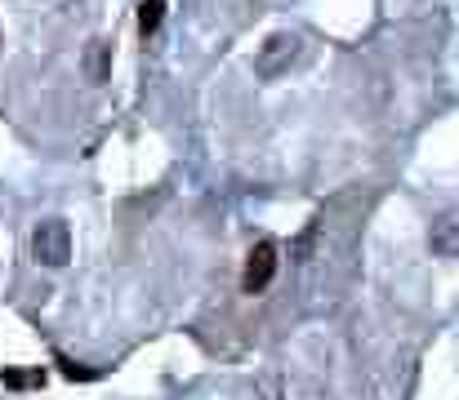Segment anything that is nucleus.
I'll return each mask as SVG.
<instances>
[{
    "label": "nucleus",
    "mask_w": 459,
    "mask_h": 400,
    "mask_svg": "<svg viewBox=\"0 0 459 400\" xmlns=\"http://www.w3.org/2000/svg\"><path fill=\"white\" fill-rule=\"evenodd\" d=\"M31 254H36V263H45V267L67 263V259H72V232H67V223H63V218L40 223L36 236H31Z\"/></svg>",
    "instance_id": "nucleus-1"
},
{
    "label": "nucleus",
    "mask_w": 459,
    "mask_h": 400,
    "mask_svg": "<svg viewBox=\"0 0 459 400\" xmlns=\"http://www.w3.org/2000/svg\"><path fill=\"white\" fill-rule=\"evenodd\" d=\"M277 276V245L273 241H259L250 254H246V267H241V294H264Z\"/></svg>",
    "instance_id": "nucleus-2"
},
{
    "label": "nucleus",
    "mask_w": 459,
    "mask_h": 400,
    "mask_svg": "<svg viewBox=\"0 0 459 400\" xmlns=\"http://www.w3.org/2000/svg\"><path fill=\"white\" fill-rule=\"evenodd\" d=\"M295 54H299V36H273L264 45V54H259V72L264 76H281L295 63Z\"/></svg>",
    "instance_id": "nucleus-3"
},
{
    "label": "nucleus",
    "mask_w": 459,
    "mask_h": 400,
    "mask_svg": "<svg viewBox=\"0 0 459 400\" xmlns=\"http://www.w3.org/2000/svg\"><path fill=\"white\" fill-rule=\"evenodd\" d=\"M429 245H433V254H442V259H459V214H446V218L433 223Z\"/></svg>",
    "instance_id": "nucleus-4"
},
{
    "label": "nucleus",
    "mask_w": 459,
    "mask_h": 400,
    "mask_svg": "<svg viewBox=\"0 0 459 400\" xmlns=\"http://www.w3.org/2000/svg\"><path fill=\"white\" fill-rule=\"evenodd\" d=\"M160 18H165V0H143V9H139V31L152 36L156 27H160Z\"/></svg>",
    "instance_id": "nucleus-5"
},
{
    "label": "nucleus",
    "mask_w": 459,
    "mask_h": 400,
    "mask_svg": "<svg viewBox=\"0 0 459 400\" xmlns=\"http://www.w3.org/2000/svg\"><path fill=\"white\" fill-rule=\"evenodd\" d=\"M45 374L40 370H4V387H40Z\"/></svg>",
    "instance_id": "nucleus-6"
},
{
    "label": "nucleus",
    "mask_w": 459,
    "mask_h": 400,
    "mask_svg": "<svg viewBox=\"0 0 459 400\" xmlns=\"http://www.w3.org/2000/svg\"><path fill=\"white\" fill-rule=\"evenodd\" d=\"M108 76V45H94L90 49V81H103Z\"/></svg>",
    "instance_id": "nucleus-7"
}]
</instances>
